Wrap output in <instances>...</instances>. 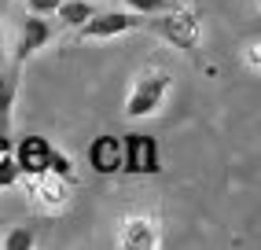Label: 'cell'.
Returning a JSON list of instances; mask_svg holds the SVG:
<instances>
[{
    "label": "cell",
    "mask_w": 261,
    "mask_h": 250,
    "mask_svg": "<svg viewBox=\"0 0 261 250\" xmlns=\"http://www.w3.org/2000/svg\"><path fill=\"white\" fill-rule=\"evenodd\" d=\"M166 92H169V74H166V70H162V66L144 70V74L133 81V92H129V103H125V114H129V118H147V114H154Z\"/></svg>",
    "instance_id": "6da1fadb"
},
{
    "label": "cell",
    "mask_w": 261,
    "mask_h": 250,
    "mask_svg": "<svg viewBox=\"0 0 261 250\" xmlns=\"http://www.w3.org/2000/svg\"><path fill=\"white\" fill-rule=\"evenodd\" d=\"M144 26H151L159 37L173 41L177 48H195L199 44V19H195V11H188V8H166L159 11V19H147L144 15Z\"/></svg>",
    "instance_id": "7a4b0ae2"
},
{
    "label": "cell",
    "mask_w": 261,
    "mask_h": 250,
    "mask_svg": "<svg viewBox=\"0 0 261 250\" xmlns=\"http://www.w3.org/2000/svg\"><path fill=\"white\" fill-rule=\"evenodd\" d=\"M136 26H144V15L140 11H96L92 19H85L77 30H81V41H107V37H118V33H129Z\"/></svg>",
    "instance_id": "3957f363"
},
{
    "label": "cell",
    "mask_w": 261,
    "mask_h": 250,
    "mask_svg": "<svg viewBox=\"0 0 261 250\" xmlns=\"http://www.w3.org/2000/svg\"><path fill=\"white\" fill-rule=\"evenodd\" d=\"M121 169L129 173H159V144L151 136L125 133L121 140Z\"/></svg>",
    "instance_id": "277c9868"
},
{
    "label": "cell",
    "mask_w": 261,
    "mask_h": 250,
    "mask_svg": "<svg viewBox=\"0 0 261 250\" xmlns=\"http://www.w3.org/2000/svg\"><path fill=\"white\" fill-rule=\"evenodd\" d=\"M48 37H51V26H48V19H41L37 11L30 15V19L22 22V30H19V41H15V56H11V63L15 66H22L37 48H44L48 44Z\"/></svg>",
    "instance_id": "5b68a950"
},
{
    "label": "cell",
    "mask_w": 261,
    "mask_h": 250,
    "mask_svg": "<svg viewBox=\"0 0 261 250\" xmlns=\"http://www.w3.org/2000/svg\"><path fill=\"white\" fill-rule=\"evenodd\" d=\"M30 184H33V195H37V203L48 210V213H56V210H66V184H63V177H56V173H33L30 177Z\"/></svg>",
    "instance_id": "8992f818"
},
{
    "label": "cell",
    "mask_w": 261,
    "mask_h": 250,
    "mask_svg": "<svg viewBox=\"0 0 261 250\" xmlns=\"http://www.w3.org/2000/svg\"><path fill=\"white\" fill-rule=\"evenodd\" d=\"M89 166L96 173H118L121 169V140L118 136H96L89 147Z\"/></svg>",
    "instance_id": "52a82bcc"
},
{
    "label": "cell",
    "mask_w": 261,
    "mask_h": 250,
    "mask_svg": "<svg viewBox=\"0 0 261 250\" xmlns=\"http://www.w3.org/2000/svg\"><path fill=\"white\" fill-rule=\"evenodd\" d=\"M48 151H51L48 140H41V136H26L22 144H19V151H15V162H19V169H22L26 177L44 173V169H48Z\"/></svg>",
    "instance_id": "ba28073f"
},
{
    "label": "cell",
    "mask_w": 261,
    "mask_h": 250,
    "mask_svg": "<svg viewBox=\"0 0 261 250\" xmlns=\"http://www.w3.org/2000/svg\"><path fill=\"white\" fill-rule=\"evenodd\" d=\"M15 92H19V66H4L0 63V136L11 133V107H15Z\"/></svg>",
    "instance_id": "9c48e42d"
},
{
    "label": "cell",
    "mask_w": 261,
    "mask_h": 250,
    "mask_svg": "<svg viewBox=\"0 0 261 250\" xmlns=\"http://www.w3.org/2000/svg\"><path fill=\"white\" fill-rule=\"evenodd\" d=\"M121 246H154L159 243V224L151 217H129L121 224Z\"/></svg>",
    "instance_id": "30bf717a"
},
{
    "label": "cell",
    "mask_w": 261,
    "mask_h": 250,
    "mask_svg": "<svg viewBox=\"0 0 261 250\" xmlns=\"http://www.w3.org/2000/svg\"><path fill=\"white\" fill-rule=\"evenodd\" d=\"M56 15H59L63 26H81L85 19L96 15V0H59Z\"/></svg>",
    "instance_id": "8fae6325"
},
{
    "label": "cell",
    "mask_w": 261,
    "mask_h": 250,
    "mask_svg": "<svg viewBox=\"0 0 261 250\" xmlns=\"http://www.w3.org/2000/svg\"><path fill=\"white\" fill-rule=\"evenodd\" d=\"M48 173H56V177H63V181H70V177H74V166H70V158H66L63 151L51 147V151H48Z\"/></svg>",
    "instance_id": "7c38bea8"
},
{
    "label": "cell",
    "mask_w": 261,
    "mask_h": 250,
    "mask_svg": "<svg viewBox=\"0 0 261 250\" xmlns=\"http://www.w3.org/2000/svg\"><path fill=\"white\" fill-rule=\"evenodd\" d=\"M129 11H140V15H159L166 8H173V0H121Z\"/></svg>",
    "instance_id": "4fadbf2b"
},
{
    "label": "cell",
    "mask_w": 261,
    "mask_h": 250,
    "mask_svg": "<svg viewBox=\"0 0 261 250\" xmlns=\"http://www.w3.org/2000/svg\"><path fill=\"white\" fill-rule=\"evenodd\" d=\"M4 246L8 250H30L33 246V228H11L4 236Z\"/></svg>",
    "instance_id": "5bb4252c"
},
{
    "label": "cell",
    "mask_w": 261,
    "mask_h": 250,
    "mask_svg": "<svg viewBox=\"0 0 261 250\" xmlns=\"http://www.w3.org/2000/svg\"><path fill=\"white\" fill-rule=\"evenodd\" d=\"M22 177V169H19V162H15L11 155H4L0 158V188H11L15 181Z\"/></svg>",
    "instance_id": "9a60e30c"
},
{
    "label": "cell",
    "mask_w": 261,
    "mask_h": 250,
    "mask_svg": "<svg viewBox=\"0 0 261 250\" xmlns=\"http://www.w3.org/2000/svg\"><path fill=\"white\" fill-rule=\"evenodd\" d=\"M56 8H59V0H30V11H37V15H48Z\"/></svg>",
    "instance_id": "2e32d148"
},
{
    "label": "cell",
    "mask_w": 261,
    "mask_h": 250,
    "mask_svg": "<svg viewBox=\"0 0 261 250\" xmlns=\"http://www.w3.org/2000/svg\"><path fill=\"white\" fill-rule=\"evenodd\" d=\"M247 63H250V70H257V44H250V52H247Z\"/></svg>",
    "instance_id": "e0dca14e"
},
{
    "label": "cell",
    "mask_w": 261,
    "mask_h": 250,
    "mask_svg": "<svg viewBox=\"0 0 261 250\" xmlns=\"http://www.w3.org/2000/svg\"><path fill=\"white\" fill-rule=\"evenodd\" d=\"M4 155H11V144H8V136H0V158Z\"/></svg>",
    "instance_id": "ac0fdd59"
},
{
    "label": "cell",
    "mask_w": 261,
    "mask_h": 250,
    "mask_svg": "<svg viewBox=\"0 0 261 250\" xmlns=\"http://www.w3.org/2000/svg\"><path fill=\"white\" fill-rule=\"evenodd\" d=\"M0 63H4V30H0Z\"/></svg>",
    "instance_id": "d6986e66"
},
{
    "label": "cell",
    "mask_w": 261,
    "mask_h": 250,
    "mask_svg": "<svg viewBox=\"0 0 261 250\" xmlns=\"http://www.w3.org/2000/svg\"><path fill=\"white\" fill-rule=\"evenodd\" d=\"M8 4H11V0H0V8H8Z\"/></svg>",
    "instance_id": "ffe728a7"
},
{
    "label": "cell",
    "mask_w": 261,
    "mask_h": 250,
    "mask_svg": "<svg viewBox=\"0 0 261 250\" xmlns=\"http://www.w3.org/2000/svg\"><path fill=\"white\" fill-rule=\"evenodd\" d=\"M96 4H99V0H96Z\"/></svg>",
    "instance_id": "44dd1931"
}]
</instances>
